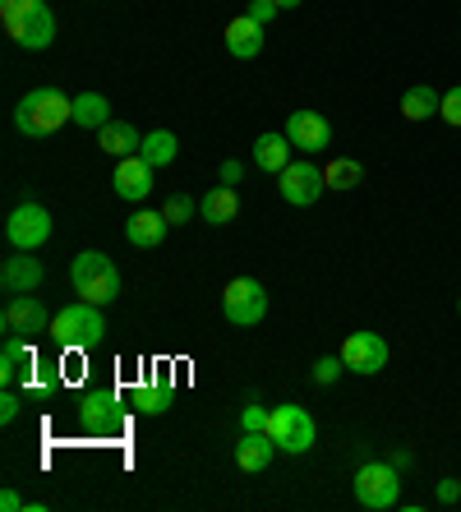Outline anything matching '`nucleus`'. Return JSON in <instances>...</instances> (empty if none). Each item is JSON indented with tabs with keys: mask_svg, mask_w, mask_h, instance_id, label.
<instances>
[{
	"mask_svg": "<svg viewBox=\"0 0 461 512\" xmlns=\"http://www.w3.org/2000/svg\"><path fill=\"white\" fill-rule=\"evenodd\" d=\"M65 120H74V97H65L60 88H28L14 107V130L28 139H47Z\"/></svg>",
	"mask_w": 461,
	"mask_h": 512,
	"instance_id": "obj_1",
	"label": "nucleus"
},
{
	"mask_svg": "<svg viewBox=\"0 0 461 512\" xmlns=\"http://www.w3.org/2000/svg\"><path fill=\"white\" fill-rule=\"evenodd\" d=\"M0 24L24 51H47L56 42V14L47 0H0Z\"/></svg>",
	"mask_w": 461,
	"mask_h": 512,
	"instance_id": "obj_2",
	"label": "nucleus"
},
{
	"mask_svg": "<svg viewBox=\"0 0 461 512\" xmlns=\"http://www.w3.org/2000/svg\"><path fill=\"white\" fill-rule=\"evenodd\" d=\"M47 337L60 346V351H93V346L107 337L102 305H88V300H79V305H65L60 314H51V333Z\"/></svg>",
	"mask_w": 461,
	"mask_h": 512,
	"instance_id": "obj_3",
	"label": "nucleus"
},
{
	"mask_svg": "<svg viewBox=\"0 0 461 512\" xmlns=\"http://www.w3.org/2000/svg\"><path fill=\"white\" fill-rule=\"evenodd\" d=\"M70 282H74V296L88 300V305H102V310L120 296V273L102 250H83L70 263Z\"/></svg>",
	"mask_w": 461,
	"mask_h": 512,
	"instance_id": "obj_4",
	"label": "nucleus"
},
{
	"mask_svg": "<svg viewBox=\"0 0 461 512\" xmlns=\"http://www.w3.org/2000/svg\"><path fill=\"white\" fill-rule=\"evenodd\" d=\"M268 434H272V443H277L282 453H291V457L309 453V448L319 443V425H314V416H309L305 406H296V402L272 406Z\"/></svg>",
	"mask_w": 461,
	"mask_h": 512,
	"instance_id": "obj_5",
	"label": "nucleus"
},
{
	"mask_svg": "<svg viewBox=\"0 0 461 512\" xmlns=\"http://www.w3.org/2000/svg\"><path fill=\"white\" fill-rule=\"evenodd\" d=\"M355 499L369 512H388L402 499V471L392 462H365L355 471Z\"/></svg>",
	"mask_w": 461,
	"mask_h": 512,
	"instance_id": "obj_6",
	"label": "nucleus"
},
{
	"mask_svg": "<svg viewBox=\"0 0 461 512\" xmlns=\"http://www.w3.org/2000/svg\"><path fill=\"white\" fill-rule=\"evenodd\" d=\"M222 314H226V323H236V328H254V323H263V314H268V291H263V282H254V277L226 282Z\"/></svg>",
	"mask_w": 461,
	"mask_h": 512,
	"instance_id": "obj_7",
	"label": "nucleus"
},
{
	"mask_svg": "<svg viewBox=\"0 0 461 512\" xmlns=\"http://www.w3.org/2000/svg\"><path fill=\"white\" fill-rule=\"evenodd\" d=\"M5 240H10L14 250H42L51 240V213L42 203H19L5 222Z\"/></svg>",
	"mask_w": 461,
	"mask_h": 512,
	"instance_id": "obj_8",
	"label": "nucleus"
},
{
	"mask_svg": "<svg viewBox=\"0 0 461 512\" xmlns=\"http://www.w3.org/2000/svg\"><path fill=\"white\" fill-rule=\"evenodd\" d=\"M0 328L5 333H14V337H42V333H51V314H47V305L28 291V296H10L5 300V314H0Z\"/></svg>",
	"mask_w": 461,
	"mask_h": 512,
	"instance_id": "obj_9",
	"label": "nucleus"
},
{
	"mask_svg": "<svg viewBox=\"0 0 461 512\" xmlns=\"http://www.w3.org/2000/svg\"><path fill=\"white\" fill-rule=\"evenodd\" d=\"M277 190H282L286 203H296V208H309V203H319L323 190H328V180L314 162H291V167L277 176Z\"/></svg>",
	"mask_w": 461,
	"mask_h": 512,
	"instance_id": "obj_10",
	"label": "nucleus"
},
{
	"mask_svg": "<svg viewBox=\"0 0 461 512\" xmlns=\"http://www.w3.org/2000/svg\"><path fill=\"white\" fill-rule=\"evenodd\" d=\"M388 342H383L379 333H351L342 342V360L351 374H379L383 365H388Z\"/></svg>",
	"mask_w": 461,
	"mask_h": 512,
	"instance_id": "obj_11",
	"label": "nucleus"
},
{
	"mask_svg": "<svg viewBox=\"0 0 461 512\" xmlns=\"http://www.w3.org/2000/svg\"><path fill=\"white\" fill-rule=\"evenodd\" d=\"M42 277L47 273H42V259H33V250H14L0 268V291L5 296H28V291L42 286Z\"/></svg>",
	"mask_w": 461,
	"mask_h": 512,
	"instance_id": "obj_12",
	"label": "nucleus"
},
{
	"mask_svg": "<svg viewBox=\"0 0 461 512\" xmlns=\"http://www.w3.org/2000/svg\"><path fill=\"white\" fill-rule=\"evenodd\" d=\"M79 420L83 429H102V434H116L120 429V393H111V388H93V393H83L79 402Z\"/></svg>",
	"mask_w": 461,
	"mask_h": 512,
	"instance_id": "obj_13",
	"label": "nucleus"
},
{
	"mask_svg": "<svg viewBox=\"0 0 461 512\" xmlns=\"http://www.w3.org/2000/svg\"><path fill=\"white\" fill-rule=\"evenodd\" d=\"M286 139L296 143L300 153H323L332 143V125L323 120V111H291L286 120Z\"/></svg>",
	"mask_w": 461,
	"mask_h": 512,
	"instance_id": "obj_14",
	"label": "nucleus"
},
{
	"mask_svg": "<svg viewBox=\"0 0 461 512\" xmlns=\"http://www.w3.org/2000/svg\"><path fill=\"white\" fill-rule=\"evenodd\" d=\"M153 162H143L139 153L134 157H120L116 162V176H111V185H116L120 199H130V203H143L148 194H153Z\"/></svg>",
	"mask_w": 461,
	"mask_h": 512,
	"instance_id": "obj_15",
	"label": "nucleus"
},
{
	"mask_svg": "<svg viewBox=\"0 0 461 512\" xmlns=\"http://www.w3.org/2000/svg\"><path fill=\"white\" fill-rule=\"evenodd\" d=\"M28 374H33V342L5 333V346H0V379H5V388L28 383Z\"/></svg>",
	"mask_w": 461,
	"mask_h": 512,
	"instance_id": "obj_16",
	"label": "nucleus"
},
{
	"mask_svg": "<svg viewBox=\"0 0 461 512\" xmlns=\"http://www.w3.org/2000/svg\"><path fill=\"white\" fill-rule=\"evenodd\" d=\"M166 231H171L166 213H153V208H139V213L125 222V240H130L134 250H157L166 240Z\"/></svg>",
	"mask_w": 461,
	"mask_h": 512,
	"instance_id": "obj_17",
	"label": "nucleus"
},
{
	"mask_svg": "<svg viewBox=\"0 0 461 512\" xmlns=\"http://www.w3.org/2000/svg\"><path fill=\"white\" fill-rule=\"evenodd\" d=\"M263 33H268V28L254 24L249 14H240V19H231V24H226L222 37H226V51H231L236 60H254L263 51Z\"/></svg>",
	"mask_w": 461,
	"mask_h": 512,
	"instance_id": "obj_18",
	"label": "nucleus"
},
{
	"mask_svg": "<svg viewBox=\"0 0 461 512\" xmlns=\"http://www.w3.org/2000/svg\"><path fill=\"white\" fill-rule=\"evenodd\" d=\"M282 453L277 443H272V434L263 429V434H245V439L236 443V466L240 471H249V476H259V471H268L272 457Z\"/></svg>",
	"mask_w": 461,
	"mask_h": 512,
	"instance_id": "obj_19",
	"label": "nucleus"
},
{
	"mask_svg": "<svg viewBox=\"0 0 461 512\" xmlns=\"http://www.w3.org/2000/svg\"><path fill=\"white\" fill-rule=\"evenodd\" d=\"M291 148H296V143L286 139V134H259V139H254V167L268 171V176H282V171L291 167Z\"/></svg>",
	"mask_w": 461,
	"mask_h": 512,
	"instance_id": "obj_20",
	"label": "nucleus"
},
{
	"mask_svg": "<svg viewBox=\"0 0 461 512\" xmlns=\"http://www.w3.org/2000/svg\"><path fill=\"white\" fill-rule=\"evenodd\" d=\"M199 213H203V222H213V227H226V222H236V217H240V194H236V185H213V190L203 194Z\"/></svg>",
	"mask_w": 461,
	"mask_h": 512,
	"instance_id": "obj_21",
	"label": "nucleus"
},
{
	"mask_svg": "<svg viewBox=\"0 0 461 512\" xmlns=\"http://www.w3.org/2000/svg\"><path fill=\"white\" fill-rule=\"evenodd\" d=\"M97 148H102V153L107 157H134L143 148V139H139V130H134V125H125V120H107V125H102V130H97Z\"/></svg>",
	"mask_w": 461,
	"mask_h": 512,
	"instance_id": "obj_22",
	"label": "nucleus"
},
{
	"mask_svg": "<svg viewBox=\"0 0 461 512\" xmlns=\"http://www.w3.org/2000/svg\"><path fill=\"white\" fill-rule=\"evenodd\" d=\"M111 120V102L102 93H79L74 97V125L79 130H102Z\"/></svg>",
	"mask_w": 461,
	"mask_h": 512,
	"instance_id": "obj_23",
	"label": "nucleus"
},
{
	"mask_svg": "<svg viewBox=\"0 0 461 512\" xmlns=\"http://www.w3.org/2000/svg\"><path fill=\"white\" fill-rule=\"evenodd\" d=\"M438 107H443V93L429 88V84L406 88V97H402V116L406 120H429V116H438Z\"/></svg>",
	"mask_w": 461,
	"mask_h": 512,
	"instance_id": "obj_24",
	"label": "nucleus"
},
{
	"mask_svg": "<svg viewBox=\"0 0 461 512\" xmlns=\"http://www.w3.org/2000/svg\"><path fill=\"white\" fill-rule=\"evenodd\" d=\"M176 153H180V139L171 130L143 134V148H139L143 162H153V167H171V162H176Z\"/></svg>",
	"mask_w": 461,
	"mask_h": 512,
	"instance_id": "obj_25",
	"label": "nucleus"
},
{
	"mask_svg": "<svg viewBox=\"0 0 461 512\" xmlns=\"http://www.w3.org/2000/svg\"><path fill=\"white\" fill-rule=\"evenodd\" d=\"M323 180H328V190H355L365 180V167L355 157H332L328 167H323Z\"/></svg>",
	"mask_w": 461,
	"mask_h": 512,
	"instance_id": "obj_26",
	"label": "nucleus"
},
{
	"mask_svg": "<svg viewBox=\"0 0 461 512\" xmlns=\"http://www.w3.org/2000/svg\"><path fill=\"white\" fill-rule=\"evenodd\" d=\"M125 402L134 406V411H143V416H162L166 406H171V388H157V383H143V388H134Z\"/></svg>",
	"mask_w": 461,
	"mask_h": 512,
	"instance_id": "obj_27",
	"label": "nucleus"
},
{
	"mask_svg": "<svg viewBox=\"0 0 461 512\" xmlns=\"http://www.w3.org/2000/svg\"><path fill=\"white\" fill-rule=\"evenodd\" d=\"M162 213H166V222H171V227H185V222L199 213V203H194L190 194H171V199L162 203Z\"/></svg>",
	"mask_w": 461,
	"mask_h": 512,
	"instance_id": "obj_28",
	"label": "nucleus"
},
{
	"mask_svg": "<svg viewBox=\"0 0 461 512\" xmlns=\"http://www.w3.org/2000/svg\"><path fill=\"white\" fill-rule=\"evenodd\" d=\"M309 374H314V383H319V388H323V383H337V379H342V374H346V360H342V351H337V356H319V360H314V370H309Z\"/></svg>",
	"mask_w": 461,
	"mask_h": 512,
	"instance_id": "obj_29",
	"label": "nucleus"
},
{
	"mask_svg": "<svg viewBox=\"0 0 461 512\" xmlns=\"http://www.w3.org/2000/svg\"><path fill=\"white\" fill-rule=\"evenodd\" d=\"M268 406H259V402H249L245 411H240V429H245V434H263V429H268Z\"/></svg>",
	"mask_w": 461,
	"mask_h": 512,
	"instance_id": "obj_30",
	"label": "nucleus"
},
{
	"mask_svg": "<svg viewBox=\"0 0 461 512\" xmlns=\"http://www.w3.org/2000/svg\"><path fill=\"white\" fill-rule=\"evenodd\" d=\"M438 116H443L448 125H457V130H461V84L443 93V107H438Z\"/></svg>",
	"mask_w": 461,
	"mask_h": 512,
	"instance_id": "obj_31",
	"label": "nucleus"
},
{
	"mask_svg": "<svg viewBox=\"0 0 461 512\" xmlns=\"http://www.w3.org/2000/svg\"><path fill=\"white\" fill-rule=\"evenodd\" d=\"M249 19H254V24H263V28H268L272 24V19H277V0H249Z\"/></svg>",
	"mask_w": 461,
	"mask_h": 512,
	"instance_id": "obj_32",
	"label": "nucleus"
},
{
	"mask_svg": "<svg viewBox=\"0 0 461 512\" xmlns=\"http://www.w3.org/2000/svg\"><path fill=\"white\" fill-rule=\"evenodd\" d=\"M19 411H24V397L14 393V388H5V397H0V420H5V425H14V420H19Z\"/></svg>",
	"mask_w": 461,
	"mask_h": 512,
	"instance_id": "obj_33",
	"label": "nucleus"
},
{
	"mask_svg": "<svg viewBox=\"0 0 461 512\" xmlns=\"http://www.w3.org/2000/svg\"><path fill=\"white\" fill-rule=\"evenodd\" d=\"M434 499H438V503H457V499H461L457 476H452V480H438V485H434Z\"/></svg>",
	"mask_w": 461,
	"mask_h": 512,
	"instance_id": "obj_34",
	"label": "nucleus"
},
{
	"mask_svg": "<svg viewBox=\"0 0 461 512\" xmlns=\"http://www.w3.org/2000/svg\"><path fill=\"white\" fill-rule=\"evenodd\" d=\"M240 176H245V167H240V162H222V171H217V180H222V185H240Z\"/></svg>",
	"mask_w": 461,
	"mask_h": 512,
	"instance_id": "obj_35",
	"label": "nucleus"
},
{
	"mask_svg": "<svg viewBox=\"0 0 461 512\" xmlns=\"http://www.w3.org/2000/svg\"><path fill=\"white\" fill-rule=\"evenodd\" d=\"M28 503L19 499V494H14V489H5V494H0V512H24Z\"/></svg>",
	"mask_w": 461,
	"mask_h": 512,
	"instance_id": "obj_36",
	"label": "nucleus"
},
{
	"mask_svg": "<svg viewBox=\"0 0 461 512\" xmlns=\"http://www.w3.org/2000/svg\"><path fill=\"white\" fill-rule=\"evenodd\" d=\"M296 5H305V0H277V10H296Z\"/></svg>",
	"mask_w": 461,
	"mask_h": 512,
	"instance_id": "obj_37",
	"label": "nucleus"
},
{
	"mask_svg": "<svg viewBox=\"0 0 461 512\" xmlns=\"http://www.w3.org/2000/svg\"><path fill=\"white\" fill-rule=\"evenodd\" d=\"M457 314H461V300H457Z\"/></svg>",
	"mask_w": 461,
	"mask_h": 512,
	"instance_id": "obj_38",
	"label": "nucleus"
},
{
	"mask_svg": "<svg viewBox=\"0 0 461 512\" xmlns=\"http://www.w3.org/2000/svg\"><path fill=\"white\" fill-rule=\"evenodd\" d=\"M457 485H461V476H457Z\"/></svg>",
	"mask_w": 461,
	"mask_h": 512,
	"instance_id": "obj_39",
	"label": "nucleus"
}]
</instances>
